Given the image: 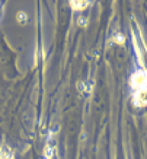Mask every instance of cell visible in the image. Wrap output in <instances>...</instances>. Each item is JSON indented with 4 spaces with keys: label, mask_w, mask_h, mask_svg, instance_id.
Listing matches in <instances>:
<instances>
[{
    "label": "cell",
    "mask_w": 147,
    "mask_h": 159,
    "mask_svg": "<svg viewBox=\"0 0 147 159\" xmlns=\"http://www.w3.org/2000/svg\"><path fill=\"white\" fill-rule=\"evenodd\" d=\"M70 5L74 10H82L89 5V0H70Z\"/></svg>",
    "instance_id": "2"
},
{
    "label": "cell",
    "mask_w": 147,
    "mask_h": 159,
    "mask_svg": "<svg viewBox=\"0 0 147 159\" xmlns=\"http://www.w3.org/2000/svg\"><path fill=\"white\" fill-rule=\"evenodd\" d=\"M131 88H133L134 104L138 107L147 105V72L144 69H137L131 76Z\"/></svg>",
    "instance_id": "1"
},
{
    "label": "cell",
    "mask_w": 147,
    "mask_h": 159,
    "mask_svg": "<svg viewBox=\"0 0 147 159\" xmlns=\"http://www.w3.org/2000/svg\"><path fill=\"white\" fill-rule=\"evenodd\" d=\"M0 159H13V153H12L10 148L7 146L0 148Z\"/></svg>",
    "instance_id": "3"
}]
</instances>
